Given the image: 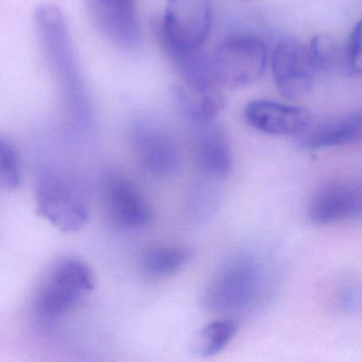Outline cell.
I'll use <instances>...</instances> for the list:
<instances>
[{
	"instance_id": "cell-1",
	"label": "cell",
	"mask_w": 362,
	"mask_h": 362,
	"mask_svg": "<svg viewBox=\"0 0 362 362\" xmlns=\"http://www.w3.org/2000/svg\"><path fill=\"white\" fill-rule=\"evenodd\" d=\"M35 20L40 42L60 86L67 113L78 126L88 128L93 122L92 105L64 14L57 6L43 4L35 10Z\"/></svg>"
},
{
	"instance_id": "cell-2",
	"label": "cell",
	"mask_w": 362,
	"mask_h": 362,
	"mask_svg": "<svg viewBox=\"0 0 362 362\" xmlns=\"http://www.w3.org/2000/svg\"><path fill=\"white\" fill-rule=\"evenodd\" d=\"M267 268L255 254L239 253L226 259L209 279L202 305L217 313H240L258 304L267 287Z\"/></svg>"
},
{
	"instance_id": "cell-3",
	"label": "cell",
	"mask_w": 362,
	"mask_h": 362,
	"mask_svg": "<svg viewBox=\"0 0 362 362\" xmlns=\"http://www.w3.org/2000/svg\"><path fill=\"white\" fill-rule=\"evenodd\" d=\"M211 21V0H167L164 16L153 22L154 35L170 60L202 49Z\"/></svg>"
},
{
	"instance_id": "cell-4",
	"label": "cell",
	"mask_w": 362,
	"mask_h": 362,
	"mask_svg": "<svg viewBox=\"0 0 362 362\" xmlns=\"http://www.w3.org/2000/svg\"><path fill=\"white\" fill-rule=\"evenodd\" d=\"M96 287L94 272L83 260L64 257L48 271L35 296L42 320L57 321L73 311Z\"/></svg>"
},
{
	"instance_id": "cell-5",
	"label": "cell",
	"mask_w": 362,
	"mask_h": 362,
	"mask_svg": "<svg viewBox=\"0 0 362 362\" xmlns=\"http://www.w3.org/2000/svg\"><path fill=\"white\" fill-rule=\"evenodd\" d=\"M268 61L262 40L254 35H232L220 44L211 59V71L218 86L243 90L264 77Z\"/></svg>"
},
{
	"instance_id": "cell-6",
	"label": "cell",
	"mask_w": 362,
	"mask_h": 362,
	"mask_svg": "<svg viewBox=\"0 0 362 362\" xmlns=\"http://www.w3.org/2000/svg\"><path fill=\"white\" fill-rule=\"evenodd\" d=\"M37 214L61 232L73 234L83 230L90 219L88 206L66 179L45 171L37 182Z\"/></svg>"
},
{
	"instance_id": "cell-7",
	"label": "cell",
	"mask_w": 362,
	"mask_h": 362,
	"mask_svg": "<svg viewBox=\"0 0 362 362\" xmlns=\"http://www.w3.org/2000/svg\"><path fill=\"white\" fill-rule=\"evenodd\" d=\"M270 65L275 88L285 98L298 100L313 90L317 73L308 49L298 40L288 37L276 44Z\"/></svg>"
},
{
	"instance_id": "cell-8",
	"label": "cell",
	"mask_w": 362,
	"mask_h": 362,
	"mask_svg": "<svg viewBox=\"0 0 362 362\" xmlns=\"http://www.w3.org/2000/svg\"><path fill=\"white\" fill-rule=\"evenodd\" d=\"M103 203L109 221L120 230L147 226L152 211L141 190L124 175H109L103 183Z\"/></svg>"
},
{
	"instance_id": "cell-9",
	"label": "cell",
	"mask_w": 362,
	"mask_h": 362,
	"mask_svg": "<svg viewBox=\"0 0 362 362\" xmlns=\"http://www.w3.org/2000/svg\"><path fill=\"white\" fill-rule=\"evenodd\" d=\"M98 30L120 49L134 50L141 33L136 0H86Z\"/></svg>"
},
{
	"instance_id": "cell-10",
	"label": "cell",
	"mask_w": 362,
	"mask_h": 362,
	"mask_svg": "<svg viewBox=\"0 0 362 362\" xmlns=\"http://www.w3.org/2000/svg\"><path fill=\"white\" fill-rule=\"evenodd\" d=\"M131 141L139 164L148 175L167 177L177 173L179 150L164 129L149 122H135Z\"/></svg>"
},
{
	"instance_id": "cell-11",
	"label": "cell",
	"mask_w": 362,
	"mask_h": 362,
	"mask_svg": "<svg viewBox=\"0 0 362 362\" xmlns=\"http://www.w3.org/2000/svg\"><path fill=\"white\" fill-rule=\"evenodd\" d=\"M362 192L359 184L334 181L322 186L311 198L308 218L317 226H329L360 219Z\"/></svg>"
},
{
	"instance_id": "cell-12",
	"label": "cell",
	"mask_w": 362,
	"mask_h": 362,
	"mask_svg": "<svg viewBox=\"0 0 362 362\" xmlns=\"http://www.w3.org/2000/svg\"><path fill=\"white\" fill-rule=\"evenodd\" d=\"M243 114L252 128L275 136H298L313 122L310 112L305 107L264 99L250 101Z\"/></svg>"
},
{
	"instance_id": "cell-13",
	"label": "cell",
	"mask_w": 362,
	"mask_h": 362,
	"mask_svg": "<svg viewBox=\"0 0 362 362\" xmlns=\"http://www.w3.org/2000/svg\"><path fill=\"white\" fill-rule=\"evenodd\" d=\"M192 148L205 177L221 180L230 173L233 166L230 141L216 119L192 124Z\"/></svg>"
},
{
	"instance_id": "cell-14",
	"label": "cell",
	"mask_w": 362,
	"mask_h": 362,
	"mask_svg": "<svg viewBox=\"0 0 362 362\" xmlns=\"http://www.w3.org/2000/svg\"><path fill=\"white\" fill-rule=\"evenodd\" d=\"M175 94L180 109L192 124L216 119L226 107L223 93L211 76L181 79Z\"/></svg>"
},
{
	"instance_id": "cell-15",
	"label": "cell",
	"mask_w": 362,
	"mask_h": 362,
	"mask_svg": "<svg viewBox=\"0 0 362 362\" xmlns=\"http://www.w3.org/2000/svg\"><path fill=\"white\" fill-rule=\"evenodd\" d=\"M362 119L360 112L334 116L308 128L298 135V144L307 150H321L360 143Z\"/></svg>"
},
{
	"instance_id": "cell-16",
	"label": "cell",
	"mask_w": 362,
	"mask_h": 362,
	"mask_svg": "<svg viewBox=\"0 0 362 362\" xmlns=\"http://www.w3.org/2000/svg\"><path fill=\"white\" fill-rule=\"evenodd\" d=\"M217 180H202L190 188L184 204V213L190 223L200 226L215 216L221 202V192L214 182Z\"/></svg>"
},
{
	"instance_id": "cell-17",
	"label": "cell",
	"mask_w": 362,
	"mask_h": 362,
	"mask_svg": "<svg viewBox=\"0 0 362 362\" xmlns=\"http://www.w3.org/2000/svg\"><path fill=\"white\" fill-rule=\"evenodd\" d=\"M192 253L182 247H156L147 250L141 258L144 274L152 279L170 276L189 262Z\"/></svg>"
},
{
	"instance_id": "cell-18",
	"label": "cell",
	"mask_w": 362,
	"mask_h": 362,
	"mask_svg": "<svg viewBox=\"0 0 362 362\" xmlns=\"http://www.w3.org/2000/svg\"><path fill=\"white\" fill-rule=\"evenodd\" d=\"M238 324L232 319L215 320L203 326L199 334L198 349L201 356L211 357L221 353L236 336Z\"/></svg>"
},
{
	"instance_id": "cell-19",
	"label": "cell",
	"mask_w": 362,
	"mask_h": 362,
	"mask_svg": "<svg viewBox=\"0 0 362 362\" xmlns=\"http://www.w3.org/2000/svg\"><path fill=\"white\" fill-rule=\"evenodd\" d=\"M307 49L317 73H328L343 64V49L332 35H315Z\"/></svg>"
},
{
	"instance_id": "cell-20",
	"label": "cell",
	"mask_w": 362,
	"mask_h": 362,
	"mask_svg": "<svg viewBox=\"0 0 362 362\" xmlns=\"http://www.w3.org/2000/svg\"><path fill=\"white\" fill-rule=\"evenodd\" d=\"M22 183L20 156L13 144L0 135V189L16 190Z\"/></svg>"
},
{
	"instance_id": "cell-21",
	"label": "cell",
	"mask_w": 362,
	"mask_h": 362,
	"mask_svg": "<svg viewBox=\"0 0 362 362\" xmlns=\"http://www.w3.org/2000/svg\"><path fill=\"white\" fill-rule=\"evenodd\" d=\"M361 22H358L351 29L343 49V66L355 77L361 75Z\"/></svg>"
},
{
	"instance_id": "cell-22",
	"label": "cell",
	"mask_w": 362,
	"mask_h": 362,
	"mask_svg": "<svg viewBox=\"0 0 362 362\" xmlns=\"http://www.w3.org/2000/svg\"><path fill=\"white\" fill-rule=\"evenodd\" d=\"M339 305L344 311L356 310L359 306V290L353 285H347L339 294Z\"/></svg>"
},
{
	"instance_id": "cell-23",
	"label": "cell",
	"mask_w": 362,
	"mask_h": 362,
	"mask_svg": "<svg viewBox=\"0 0 362 362\" xmlns=\"http://www.w3.org/2000/svg\"><path fill=\"white\" fill-rule=\"evenodd\" d=\"M245 1H251V0H245Z\"/></svg>"
}]
</instances>
